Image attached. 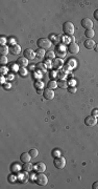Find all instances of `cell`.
Instances as JSON below:
<instances>
[{"instance_id": "6da1fadb", "label": "cell", "mask_w": 98, "mask_h": 189, "mask_svg": "<svg viewBox=\"0 0 98 189\" xmlns=\"http://www.w3.org/2000/svg\"><path fill=\"white\" fill-rule=\"evenodd\" d=\"M74 31H75V26H74V24L72 22L67 21V22H65L63 24V32H64V34L66 36L72 37L73 34H74Z\"/></svg>"}, {"instance_id": "7a4b0ae2", "label": "cell", "mask_w": 98, "mask_h": 189, "mask_svg": "<svg viewBox=\"0 0 98 189\" xmlns=\"http://www.w3.org/2000/svg\"><path fill=\"white\" fill-rule=\"evenodd\" d=\"M37 44H38L39 48L48 49V48H50V46H51V41H50L49 39H47V38H40V39L38 40Z\"/></svg>"}, {"instance_id": "3957f363", "label": "cell", "mask_w": 98, "mask_h": 189, "mask_svg": "<svg viewBox=\"0 0 98 189\" xmlns=\"http://www.w3.org/2000/svg\"><path fill=\"white\" fill-rule=\"evenodd\" d=\"M53 165H54V167L57 168V169H63V168H65V166H66V160H65V158H63V157H57V158H55V159H54V162H53Z\"/></svg>"}, {"instance_id": "277c9868", "label": "cell", "mask_w": 98, "mask_h": 189, "mask_svg": "<svg viewBox=\"0 0 98 189\" xmlns=\"http://www.w3.org/2000/svg\"><path fill=\"white\" fill-rule=\"evenodd\" d=\"M36 183H37L38 185H40V186H45V185H47V183H48V179H47V176H46L44 173L40 172V173L36 176Z\"/></svg>"}, {"instance_id": "5b68a950", "label": "cell", "mask_w": 98, "mask_h": 189, "mask_svg": "<svg viewBox=\"0 0 98 189\" xmlns=\"http://www.w3.org/2000/svg\"><path fill=\"white\" fill-rule=\"evenodd\" d=\"M84 124L89 127H93L97 124V119L93 116H88L86 119H84Z\"/></svg>"}, {"instance_id": "8992f818", "label": "cell", "mask_w": 98, "mask_h": 189, "mask_svg": "<svg viewBox=\"0 0 98 189\" xmlns=\"http://www.w3.org/2000/svg\"><path fill=\"white\" fill-rule=\"evenodd\" d=\"M54 91L51 89V88H46V89H44V91H43V96H44V98L45 99H47V100H52L53 98H54Z\"/></svg>"}, {"instance_id": "52a82bcc", "label": "cell", "mask_w": 98, "mask_h": 189, "mask_svg": "<svg viewBox=\"0 0 98 189\" xmlns=\"http://www.w3.org/2000/svg\"><path fill=\"white\" fill-rule=\"evenodd\" d=\"M81 26L86 30H91L93 27V21L90 18H84L81 20Z\"/></svg>"}, {"instance_id": "ba28073f", "label": "cell", "mask_w": 98, "mask_h": 189, "mask_svg": "<svg viewBox=\"0 0 98 189\" xmlns=\"http://www.w3.org/2000/svg\"><path fill=\"white\" fill-rule=\"evenodd\" d=\"M23 54H24V57H25L27 60H32V59L36 57V52L32 51L31 48H26V49L23 52Z\"/></svg>"}, {"instance_id": "9c48e42d", "label": "cell", "mask_w": 98, "mask_h": 189, "mask_svg": "<svg viewBox=\"0 0 98 189\" xmlns=\"http://www.w3.org/2000/svg\"><path fill=\"white\" fill-rule=\"evenodd\" d=\"M68 51H69V53H71V54H77V53H79V46H78V44H76L75 42H72V43L69 44Z\"/></svg>"}, {"instance_id": "30bf717a", "label": "cell", "mask_w": 98, "mask_h": 189, "mask_svg": "<svg viewBox=\"0 0 98 189\" xmlns=\"http://www.w3.org/2000/svg\"><path fill=\"white\" fill-rule=\"evenodd\" d=\"M20 52H21L20 45H18V44H12V45L10 46V53L13 54V55H17V54H19Z\"/></svg>"}, {"instance_id": "8fae6325", "label": "cell", "mask_w": 98, "mask_h": 189, "mask_svg": "<svg viewBox=\"0 0 98 189\" xmlns=\"http://www.w3.org/2000/svg\"><path fill=\"white\" fill-rule=\"evenodd\" d=\"M30 159H31V155L29 154V152H23L21 155H20V161L24 164V163H27V162H30Z\"/></svg>"}, {"instance_id": "7c38bea8", "label": "cell", "mask_w": 98, "mask_h": 189, "mask_svg": "<svg viewBox=\"0 0 98 189\" xmlns=\"http://www.w3.org/2000/svg\"><path fill=\"white\" fill-rule=\"evenodd\" d=\"M83 44H84V47H86L87 49H92V48H94L95 45H96V43H95L92 39H87V40L83 42Z\"/></svg>"}, {"instance_id": "4fadbf2b", "label": "cell", "mask_w": 98, "mask_h": 189, "mask_svg": "<svg viewBox=\"0 0 98 189\" xmlns=\"http://www.w3.org/2000/svg\"><path fill=\"white\" fill-rule=\"evenodd\" d=\"M17 63H18V65H20L21 67H25V66H27L28 61H27V59H26L25 57H20V58L17 60Z\"/></svg>"}, {"instance_id": "5bb4252c", "label": "cell", "mask_w": 98, "mask_h": 189, "mask_svg": "<svg viewBox=\"0 0 98 189\" xmlns=\"http://www.w3.org/2000/svg\"><path fill=\"white\" fill-rule=\"evenodd\" d=\"M57 87H60V88H62V89L68 88V83H67V81H66V80H63V79L58 80V81H57Z\"/></svg>"}, {"instance_id": "9a60e30c", "label": "cell", "mask_w": 98, "mask_h": 189, "mask_svg": "<svg viewBox=\"0 0 98 189\" xmlns=\"http://www.w3.org/2000/svg\"><path fill=\"white\" fill-rule=\"evenodd\" d=\"M36 168H37V171H39V172H44V171L46 170V165H45L43 162H40V163L37 164Z\"/></svg>"}, {"instance_id": "2e32d148", "label": "cell", "mask_w": 98, "mask_h": 189, "mask_svg": "<svg viewBox=\"0 0 98 189\" xmlns=\"http://www.w3.org/2000/svg\"><path fill=\"white\" fill-rule=\"evenodd\" d=\"M94 35H95V32H94L93 29H91V30H86V32H84V36H86L88 39H92V38L94 37Z\"/></svg>"}, {"instance_id": "e0dca14e", "label": "cell", "mask_w": 98, "mask_h": 189, "mask_svg": "<svg viewBox=\"0 0 98 189\" xmlns=\"http://www.w3.org/2000/svg\"><path fill=\"white\" fill-rule=\"evenodd\" d=\"M32 168H34V166H32V164H31V163H29V162H27V163H24V164H23V170H24V171H26V172L31 171V170H32Z\"/></svg>"}, {"instance_id": "ac0fdd59", "label": "cell", "mask_w": 98, "mask_h": 189, "mask_svg": "<svg viewBox=\"0 0 98 189\" xmlns=\"http://www.w3.org/2000/svg\"><path fill=\"white\" fill-rule=\"evenodd\" d=\"M45 55H46V53H45V49L39 48V49L36 52V57H38L39 59H42V58H43Z\"/></svg>"}, {"instance_id": "d6986e66", "label": "cell", "mask_w": 98, "mask_h": 189, "mask_svg": "<svg viewBox=\"0 0 98 189\" xmlns=\"http://www.w3.org/2000/svg\"><path fill=\"white\" fill-rule=\"evenodd\" d=\"M10 52V47H8L6 45H1L0 47V53H1L2 56H6V54Z\"/></svg>"}, {"instance_id": "ffe728a7", "label": "cell", "mask_w": 98, "mask_h": 189, "mask_svg": "<svg viewBox=\"0 0 98 189\" xmlns=\"http://www.w3.org/2000/svg\"><path fill=\"white\" fill-rule=\"evenodd\" d=\"M56 87H57V82H56V81L50 80V81L48 82V88L53 89V88H56Z\"/></svg>"}, {"instance_id": "44dd1931", "label": "cell", "mask_w": 98, "mask_h": 189, "mask_svg": "<svg viewBox=\"0 0 98 189\" xmlns=\"http://www.w3.org/2000/svg\"><path fill=\"white\" fill-rule=\"evenodd\" d=\"M29 154L31 155V158H37V157H38V154H39V151H38V149L32 148V149H30V150H29Z\"/></svg>"}, {"instance_id": "7402d4cb", "label": "cell", "mask_w": 98, "mask_h": 189, "mask_svg": "<svg viewBox=\"0 0 98 189\" xmlns=\"http://www.w3.org/2000/svg\"><path fill=\"white\" fill-rule=\"evenodd\" d=\"M62 64H63V61H62V59H56V60L53 62L52 66H53V67H58V66H61Z\"/></svg>"}, {"instance_id": "603a6c76", "label": "cell", "mask_w": 98, "mask_h": 189, "mask_svg": "<svg viewBox=\"0 0 98 189\" xmlns=\"http://www.w3.org/2000/svg\"><path fill=\"white\" fill-rule=\"evenodd\" d=\"M8 57L6 56H1L0 57V63H1L2 65H4V64H6L8 63Z\"/></svg>"}, {"instance_id": "cb8c5ba5", "label": "cell", "mask_w": 98, "mask_h": 189, "mask_svg": "<svg viewBox=\"0 0 98 189\" xmlns=\"http://www.w3.org/2000/svg\"><path fill=\"white\" fill-rule=\"evenodd\" d=\"M67 90H68V92H70V93H75L76 90H77V88H76L75 86H68Z\"/></svg>"}, {"instance_id": "d4e9b609", "label": "cell", "mask_w": 98, "mask_h": 189, "mask_svg": "<svg viewBox=\"0 0 98 189\" xmlns=\"http://www.w3.org/2000/svg\"><path fill=\"white\" fill-rule=\"evenodd\" d=\"M56 56H58L60 58H63L66 56V52L65 51H58V52H56Z\"/></svg>"}, {"instance_id": "484cf974", "label": "cell", "mask_w": 98, "mask_h": 189, "mask_svg": "<svg viewBox=\"0 0 98 189\" xmlns=\"http://www.w3.org/2000/svg\"><path fill=\"white\" fill-rule=\"evenodd\" d=\"M54 56H55L54 52H49V53H47V54H46L47 59H53V58H54Z\"/></svg>"}, {"instance_id": "4316f807", "label": "cell", "mask_w": 98, "mask_h": 189, "mask_svg": "<svg viewBox=\"0 0 98 189\" xmlns=\"http://www.w3.org/2000/svg\"><path fill=\"white\" fill-rule=\"evenodd\" d=\"M37 67H38L39 69L41 68V70H45V69H46V67H45V65H44V64H42V63H41V64L39 63V64L37 65Z\"/></svg>"}, {"instance_id": "83f0119b", "label": "cell", "mask_w": 98, "mask_h": 189, "mask_svg": "<svg viewBox=\"0 0 98 189\" xmlns=\"http://www.w3.org/2000/svg\"><path fill=\"white\" fill-rule=\"evenodd\" d=\"M92 188H93V189H98V181H96L95 183H93Z\"/></svg>"}, {"instance_id": "f1b7e54d", "label": "cell", "mask_w": 98, "mask_h": 189, "mask_svg": "<svg viewBox=\"0 0 98 189\" xmlns=\"http://www.w3.org/2000/svg\"><path fill=\"white\" fill-rule=\"evenodd\" d=\"M53 157H55V158H57L58 155H60V151L58 150H53Z\"/></svg>"}, {"instance_id": "f546056e", "label": "cell", "mask_w": 98, "mask_h": 189, "mask_svg": "<svg viewBox=\"0 0 98 189\" xmlns=\"http://www.w3.org/2000/svg\"><path fill=\"white\" fill-rule=\"evenodd\" d=\"M92 116L96 118V117L98 116V109H94V110H93V113H92Z\"/></svg>"}, {"instance_id": "4dcf8cb0", "label": "cell", "mask_w": 98, "mask_h": 189, "mask_svg": "<svg viewBox=\"0 0 98 189\" xmlns=\"http://www.w3.org/2000/svg\"><path fill=\"white\" fill-rule=\"evenodd\" d=\"M0 42H1L2 45H4V43L6 42V39H5L4 37H1V38H0Z\"/></svg>"}, {"instance_id": "1f68e13d", "label": "cell", "mask_w": 98, "mask_h": 189, "mask_svg": "<svg viewBox=\"0 0 98 189\" xmlns=\"http://www.w3.org/2000/svg\"><path fill=\"white\" fill-rule=\"evenodd\" d=\"M36 86H37L38 88H42L43 84H42V82H37V83H36Z\"/></svg>"}, {"instance_id": "d6a6232c", "label": "cell", "mask_w": 98, "mask_h": 189, "mask_svg": "<svg viewBox=\"0 0 98 189\" xmlns=\"http://www.w3.org/2000/svg\"><path fill=\"white\" fill-rule=\"evenodd\" d=\"M6 71H8V68H5V67H2V68H1V74H2V75H4Z\"/></svg>"}, {"instance_id": "836d02e7", "label": "cell", "mask_w": 98, "mask_h": 189, "mask_svg": "<svg viewBox=\"0 0 98 189\" xmlns=\"http://www.w3.org/2000/svg\"><path fill=\"white\" fill-rule=\"evenodd\" d=\"M94 17H95V19L98 20V10H96V11L94 12Z\"/></svg>"}, {"instance_id": "e575fe53", "label": "cell", "mask_w": 98, "mask_h": 189, "mask_svg": "<svg viewBox=\"0 0 98 189\" xmlns=\"http://www.w3.org/2000/svg\"><path fill=\"white\" fill-rule=\"evenodd\" d=\"M94 49H95V52H97V53H98V44H96V45H95Z\"/></svg>"}, {"instance_id": "d590c367", "label": "cell", "mask_w": 98, "mask_h": 189, "mask_svg": "<svg viewBox=\"0 0 98 189\" xmlns=\"http://www.w3.org/2000/svg\"><path fill=\"white\" fill-rule=\"evenodd\" d=\"M20 74L21 75H26V71L25 70H20Z\"/></svg>"}, {"instance_id": "8d00e7d4", "label": "cell", "mask_w": 98, "mask_h": 189, "mask_svg": "<svg viewBox=\"0 0 98 189\" xmlns=\"http://www.w3.org/2000/svg\"><path fill=\"white\" fill-rule=\"evenodd\" d=\"M4 82V77H1V83H3Z\"/></svg>"}, {"instance_id": "74e56055", "label": "cell", "mask_w": 98, "mask_h": 189, "mask_svg": "<svg viewBox=\"0 0 98 189\" xmlns=\"http://www.w3.org/2000/svg\"><path fill=\"white\" fill-rule=\"evenodd\" d=\"M97 124H98V121H97Z\"/></svg>"}]
</instances>
